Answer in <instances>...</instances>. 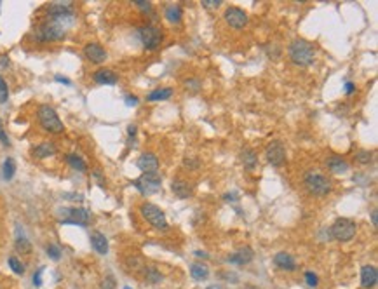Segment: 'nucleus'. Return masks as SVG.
Wrapping results in <instances>:
<instances>
[{
	"label": "nucleus",
	"instance_id": "f257e3e1",
	"mask_svg": "<svg viewBox=\"0 0 378 289\" xmlns=\"http://www.w3.org/2000/svg\"><path fill=\"white\" fill-rule=\"evenodd\" d=\"M287 51H289V60L298 66H310L316 60V49L305 38H295Z\"/></svg>",
	"mask_w": 378,
	"mask_h": 289
},
{
	"label": "nucleus",
	"instance_id": "f03ea898",
	"mask_svg": "<svg viewBox=\"0 0 378 289\" xmlns=\"http://www.w3.org/2000/svg\"><path fill=\"white\" fill-rule=\"evenodd\" d=\"M37 119L40 127L44 129L46 132H51V134H60V132L65 131V126H63L60 115L54 110L51 105H40L37 108Z\"/></svg>",
	"mask_w": 378,
	"mask_h": 289
},
{
	"label": "nucleus",
	"instance_id": "7ed1b4c3",
	"mask_svg": "<svg viewBox=\"0 0 378 289\" xmlns=\"http://www.w3.org/2000/svg\"><path fill=\"white\" fill-rule=\"evenodd\" d=\"M303 185L309 190V194L316 195V197H326L333 190L331 179L319 173V171H309L303 178Z\"/></svg>",
	"mask_w": 378,
	"mask_h": 289
},
{
	"label": "nucleus",
	"instance_id": "20e7f679",
	"mask_svg": "<svg viewBox=\"0 0 378 289\" xmlns=\"http://www.w3.org/2000/svg\"><path fill=\"white\" fill-rule=\"evenodd\" d=\"M65 26H61L56 21H46L42 25H38L33 32V38L37 42H56L65 38Z\"/></svg>",
	"mask_w": 378,
	"mask_h": 289
},
{
	"label": "nucleus",
	"instance_id": "39448f33",
	"mask_svg": "<svg viewBox=\"0 0 378 289\" xmlns=\"http://www.w3.org/2000/svg\"><path fill=\"white\" fill-rule=\"evenodd\" d=\"M140 213L153 228H157V230L167 228V220H166L164 211L160 208H157L155 204H152V202H143V204L140 206Z\"/></svg>",
	"mask_w": 378,
	"mask_h": 289
},
{
	"label": "nucleus",
	"instance_id": "423d86ee",
	"mask_svg": "<svg viewBox=\"0 0 378 289\" xmlns=\"http://www.w3.org/2000/svg\"><path fill=\"white\" fill-rule=\"evenodd\" d=\"M133 185H135V188L141 195H153L159 192L160 186H162V178L157 173H148V174L143 173L140 178L133 181Z\"/></svg>",
	"mask_w": 378,
	"mask_h": 289
},
{
	"label": "nucleus",
	"instance_id": "0eeeda50",
	"mask_svg": "<svg viewBox=\"0 0 378 289\" xmlns=\"http://www.w3.org/2000/svg\"><path fill=\"white\" fill-rule=\"evenodd\" d=\"M138 37H140L141 44H143L145 49L148 51H153L157 49L160 44H162V32H160L157 26H152V25H145V26H140L138 28Z\"/></svg>",
	"mask_w": 378,
	"mask_h": 289
},
{
	"label": "nucleus",
	"instance_id": "6e6552de",
	"mask_svg": "<svg viewBox=\"0 0 378 289\" xmlns=\"http://www.w3.org/2000/svg\"><path fill=\"white\" fill-rule=\"evenodd\" d=\"M331 235L340 242H349L356 235V223L349 218H338L331 225Z\"/></svg>",
	"mask_w": 378,
	"mask_h": 289
},
{
	"label": "nucleus",
	"instance_id": "1a4fd4ad",
	"mask_svg": "<svg viewBox=\"0 0 378 289\" xmlns=\"http://www.w3.org/2000/svg\"><path fill=\"white\" fill-rule=\"evenodd\" d=\"M63 213H65V216H66V218H63V220H61L63 225L86 226L89 223V218H91L89 211H86L82 208H68V209H63Z\"/></svg>",
	"mask_w": 378,
	"mask_h": 289
},
{
	"label": "nucleus",
	"instance_id": "9d476101",
	"mask_svg": "<svg viewBox=\"0 0 378 289\" xmlns=\"http://www.w3.org/2000/svg\"><path fill=\"white\" fill-rule=\"evenodd\" d=\"M265 157L269 164H272V166L279 167L282 166L286 161V147L282 141H272L269 143V147H267L265 150Z\"/></svg>",
	"mask_w": 378,
	"mask_h": 289
},
{
	"label": "nucleus",
	"instance_id": "9b49d317",
	"mask_svg": "<svg viewBox=\"0 0 378 289\" xmlns=\"http://www.w3.org/2000/svg\"><path fill=\"white\" fill-rule=\"evenodd\" d=\"M225 21L232 26V28L242 30L244 26L249 23V18H247V14L244 13L241 7L232 6V7H228V9L225 11Z\"/></svg>",
	"mask_w": 378,
	"mask_h": 289
},
{
	"label": "nucleus",
	"instance_id": "f8f14e48",
	"mask_svg": "<svg viewBox=\"0 0 378 289\" xmlns=\"http://www.w3.org/2000/svg\"><path fill=\"white\" fill-rule=\"evenodd\" d=\"M84 56L88 58L91 63L101 65V63H105V61H106L108 54H106L103 45H100L98 42H89V44L84 45Z\"/></svg>",
	"mask_w": 378,
	"mask_h": 289
},
{
	"label": "nucleus",
	"instance_id": "ddd939ff",
	"mask_svg": "<svg viewBox=\"0 0 378 289\" xmlns=\"http://www.w3.org/2000/svg\"><path fill=\"white\" fill-rule=\"evenodd\" d=\"M138 167H140L145 174L157 173V169H159V159H157V155L152 154V152L141 154L140 159H138Z\"/></svg>",
	"mask_w": 378,
	"mask_h": 289
},
{
	"label": "nucleus",
	"instance_id": "4468645a",
	"mask_svg": "<svg viewBox=\"0 0 378 289\" xmlns=\"http://www.w3.org/2000/svg\"><path fill=\"white\" fill-rule=\"evenodd\" d=\"M171 190L178 199H188V197H192V195H194V185H192V183H188L187 179H182V178L173 179Z\"/></svg>",
	"mask_w": 378,
	"mask_h": 289
},
{
	"label": "nucleus",
	"instance_id": "2eb2a0df",
	"mask_svg": "<svg viewBox=\"0 0 378 289\" xmlns=\"http://www.w3.org/2000/svg\"><path fill=\"white\" fill-rule=\"evenodd\" d=\"M378 282V272L373 265H366L361 270V286L364 289H373Z\"/></svg>",
	"mask_w": 378,
	"mask_h": 289
},
{
	"label": "nucleus",
	"instance_id": "dca6fc26",
	"mask_svg": "<svg viewBox=\"0 0 378 289\" xmlns=\"http://www.w3.org/2000/svg\"><path fill=\"white\" fill-rule=\"evenodd\" d=\"M93 79L96 84H101V85H115L117 80H119V77H117L115 72H112V70L108 68H100L94 72Z\"/></svg>",
	"mask_w": 378,
	"mask_h": 289
},
{
	"label": "nucleus",
	"instance_id": "f3484780",
	"mask_svg": "<svg viewBox=\"0 0 378 289\" xmlns=\"http://www.w3.org/2000/svg\"><path fill=\"white\" fill-rule=\"evenodd\" d=\"M274 263L277 268H281V270H287V272H293L297 270V261H295V258L289 255V253H277V255L274 256Z\"/></svg>",
	"mask_w": 378,
	"mask_h": 289
},
{
	"label": "nucleus",
	"instance_id": "a211bd4d",
	"mask_svg": "<svg viewBox=\"0 0 378 289\" xmlns=\"http://www.w3.org/2000/svg\"><path fill=\"white\" fill-rule=\"evenodd\" d=\"M56 152H58V148L53 141H42L33 148V157L35 159H47V157H53Z\"/></svg>",
	"mask_w": 378,
	"mask_h": 289
},
{
	"label": "nucleus",
	"instance_id": "6ab92c4d",
	"mask_svg": "<svg viewBox=\"0 0 378 289\" xmlns=\"http://www.w3.org/2000/svg\"><path fill=\"white\" fill-rule=\"evenodd\" d=\"M326 164H328V169L334 174H345L350 167L349 162L345 161V159L338 157V155H331V157L326 161Z\"/></svg>",
	"mask_w": 378,
	"mask_h": 289
},
{
	"label": "nucleus",
	"instance_id": "aec40b11",
	"mask_svg": "<svg viewBox=\"0 0 378 289\" xmlns=\"http://www.w3.org/2000/svg\"><path fill=\"white\" fill-rule=\"evenodd\" d=\"M91 246L98 255H106L108 253V240L101 232H93L91 233Z\"/></svg>",
	"mask_w": 378,
	"mask_h": 289
},
{
	"label": "nucleus",
	"instance_id": "412c9836",
	"mask_svg": "<svg viewBox=\"0 0 378 289\" xmlns=\"http://www.w3.org/2000/svg\"><path fill=\"white\" fill-rule=\"evenodd\" d=\"M251 260H253V249L247 248V246L246 248H241L239 251H235L234 255L228 258L230 263H237V265H246V263H249Z\"/></svg>",
	"mask_w": 378,
	"mask_h": 289
},
{
	"label": "nucleus",
	"instance_id": "4be33fe9",
	"mask_svg": "<svg viewBox=\"0 0 378 289\" xmlns=\"http://www.w3.org/2000/svg\"><path fill=\"white\" fill-rule=\"evenodd\" d=\"M241 162H242V166L246 167V169L253 171L255 167H257V164H258L257 152H255L253 148H244V150L241 152Z\"/></svg>",
	"mask_w": 378,
	"mask_h": 289
},
{
	"label": "nucleus",
	"instance_id": "5701e85b",
	"mask_svg": "<svg viewBox=\"0 0 378 289\" xmlns=\"http://www.w3.org/2000/svg\"><path fill=\"white\" fill-rule=\"evenodd\" d=\"M183 18V11H182V6H178V4H171V6L166 7V19L169 23H180Z\"/></svg>",
	"mask_w": 378,
	"mask_h": 289
},
{
	"label": "nucleus",
	"instance_id": "b1692460",
	"mask_svg": "<svg viewBox=\"0 0 378 289\" xmlns=\"http://www.w3.org/2000/svg\"><path fill=\"white\" fill-rule=\"evenodd\" d=\"M14 246H16V251H18L19 255H30V253H31V244H30V240L26 239V237L23 235L21 232H19V233H18V237H16Z\"/></svg>",
	"mask_w": 378,
	"mask_h": 289
},
{
	"label": "nucleus",
	"instance_id": "393cba45",
	"mask_svg": "<svg viewBox=\"0 0 378 289\" xmlns=\"http://www.w3.org/2000/svg\"><path fill=\"white\" fill-rule=\"evenodd\" d=\"M171 96H173V89L171 87H160V89L152 91L150 94H148L147 100L148 101H164V100H169Z\"/></svg>",
	"mask_w": 378,
	"mask_h": 289
},
{
	"label": "nucleus",
	"instance_id": "a878e982",
	"mask_svg": "<svg viewBox=\"0 0 378 289\" xmlns=\"http://www.w3.org/2000/svg\"><path fill=\"white\" fill-rule=\"evenodd\" d=\"M190 275L194 277L195 280H204V279H207V275H209V270H207L206 265L194 263L190 267Z\"/></svg>",
	"mask_w": 378,
	"mask_h": 289
},
{
	"label": "nucleus",
	"instance_id": "bb28decb",
	"mask_svg": "<svg viewBox=\"0 0 378 289\" xmlns=\"http://www.w3.org/2000/svg\"><path fill=\"white\" fill-rule=\"evenodd\" d=\"M143 277L150 284H159L162 280V275H160V272L155 267H143Z\"/></svg>",
	"mask_w": 378,
	"mask_h": 289
},
{
	"label": "nucleus",
	"instance_id": "cd10ccee",
	"mask_svg": "<svg viewBox=\"0 0 378 289\" xmlns=\"http://www.w3.org/2000/svg\"><path fill=\"white\" fill-rule=\"evenodd\" d=\"M14 173H16V162L13 157H7L6 161H4V166H2V176L4 179H13L14 178Z\"/></svg>",
	"mask_w": 378,
	"mask_h": 289
},
{
	"label": "nucleus",
	"instance_id": "c85d7f7f",
	"mask_svg": "<svg viewBox=\"0 0 378 289\" xmlns=\"http://www.w3.org/2000/svg\"><path fill=\"white\" fill-rule=\"evenodd\" d=\"M66 162L70 164V166L73 167V169L80 171V173H84L86 169H88V166H86V162L82 161V157H78L75 154H68L66 155Z\"/></svg>",
	"mask_w": 378,
	"mask_h": 289
},
{
	"label": "nucleus",
	"instance_id": "c756f323",
	"mask_svg": "<svg viewBox=\"0 0 378 289\" xmlns=\"http://www.w3.org/2000/svg\"><path fill=\"white\" fill-rule=\"evenodd\" d=\"M9 267H11V270L14 273H18V275H23V273H25V265H23L16 256L9 258Z\"/></svg>",
	"mask_w": 378,
	"mask_h": 289
},
{
	"label": "nucleus",
	"instance_id": "7c9ffc66",
	"mask_svg": "<svg viewBox=\"0 0 378 289\" xmlns=\"http://www.w3.org/2000/svg\"><path fill=\"white\" fill-rule=\"evenodd\" d=\"M46 253H47V256H49L51 260H54V261H58L61 258V249L58 248L56 244H47L46 246Z\"/></svg>",
	"mask_w": 378,
	"mask_h": 289
},
{
	"label": "nucleus",
	"instance_id": "2f4dec72",
	"mask_svg": "<svg viewBox=\"0 0 378 289\" xmlns=\"http://www.w3.org/2000/svg\"><path fill=\"white\" fill-rule=\"evenodd\" d=\"M9 100V87H7V82L4 80V77L0 75V103H7Z\"/></svg>",
	"mask_w": 378,
	"mask_h": 289
},
{
	"label": "nucleus",
	"instance_id": "473e14b6",
	"mask_svg": "<svg viewBox=\"0 0 378 289\" xmlns=\"http://www.w3.org/2000/svg\"><path fill=\"white\" fill-rule=\"evenodd\" d=\"M371 159H373V154L369 150H359L356 155V161L359 164H369L371 162Z\"/></svg>",
	"mask_w": 378,
	"mask_h": 289
},
{
	"label": "nucleus",
	"instance_id": "72a5a7b5",
	"mask_svg": "<svg viewBox=\"0 0 378 289\" xmlns=\"http://www.w3.org/2000/svg\"><path fill=\"white\" fill-rule=\"evenodd\" d=\"M185 89H187V91H190V92H197L200 89V80H197V79L185 80Z\"/></svg>",
	"mask_w": 378,
	"mask_h": 289
},
{
	"label": "nucleus",
	"instance_id": "f704fd0d",
	"mask_svg": "<svg viewBox=\"0 0 378 289\" xmlns=\"http://www.w3.org/2000/svg\"><path fill=\"white\" fill-rule=\"evenodd\" d=\"M305 280H307V284H309L310 287H316L319 284V277L316 275V273H312V272L305 273Z\"/></svg>",
	"mask_w": 378,
	"mask_h": 289
},
{
	"label": "nucleus",
	"instance_id": "c9c22d12",
	"mask_svg": "<svg viewBox=\"0 0 378 289\" xmlns=\"http://www.w3.org/2000/svg\"><path fill=\"white\" fill-rule=\"evenodd\" d=\"M101 289H115V279L112 275H106L101 282Z\"/></svg>",
	"mask_w": 378,
	"mask_h": 289
},
{
	"label": "nucleus",
	"instance_id": "e433bc0d",
	"mask_svg": "<svg viewBox=\"0 0 378 289\" xmlns=\"http://www.w3.org/2000/svg\"><path fill=\"white\" fill-rule=\"evenodd\" d=\"M133 4H136V6L143 11V13H150V11H152V4L147 2V0H135Z\"/></svg>",
	"mask_w": 378,
	"mask_h": 289
},
{
	"label": "nucleus",
	"instance_id": "4c0bfd02",
	"mask_svg": "<svg viewBox=\"0 0 378 289\" xmlns=\"http://www.w3.org/2000/svg\"><path fill=\"white\" fill-rule=\"evenodd\" d=\"M202 4L204 7H207V9H218L220 6H222V0H202Z\"/></svg>",
	"mask_w": 378,
	"mask_h": 289
},
{
	"label": "nucleus",
	"instance_id": "58836bf2",
	"mask_svg": "<svg viewBox=\"0 0 378 289\" xmlns=\"http://www.w3.org/2000/svg\"><path fill=\"white\" fill-rule=\"evenodd\" d=\"M0 143H2L4 147H11V141H9V138H7L6 131H4L2 120H0Z\"/></svg>",
	"mask_w": 378,
	"mask_h": 289
},
{
	"label": "nucleus",
	"instance_id": "ea45409f",
	"mask_svg": "<svg viewBox=\"0 0 378 289\" xmlns=\"http://www.w3.org/2000/svg\"><path fill=\"white\" fill-rule=\"evenodd\" d=\"M42 272H44V268H38V270L33 273V286L35 287H38L42 284Z\"/></svg>",
	"mask_w": 378,
	"mask_h": 289
},
{
	"label": "nucleus",
	"instance_id": "a19ab883",
	"mask_svg": "<svg viewBox=\"0 0 378 289\" xmlns=\"http://www.w3.org/2000/svg\"><path fill=\"white\" fill-rule=\"evenodd\" d=\"M125 105H128V107H136V105H138V98L128 94V96H125Z\"/></svg>",
	"mask_w": 378,
	"mask_h": 289
},
{
	"label": "nucleus",
	"instance_id": "79ce46f5",
	"mask_svg": "<svg viewBox=\"0 0 378 289\" xmlns=\"http://www.w3.org/2000/svg\"><path fill=\"white\" fill-rule=\"evenodd\" d=\"M54 80H56V82H61V84H66V85L72 84V82H70V79H66V77H61V75H56V77H54Z\"/></svg>",
	"mask_w": 378,
	"mask_h": 289
},
{
	"label": "nucleus",
	"instance_id": "37998d69",
	"mask_svg": "<svg viewBox=\"0 0 378 289\" xmlns=\"http://www.w3.org/2000/svg\"><path fill=\"white\" fill-rule=\"evenodd\" d=\"M354 91H356L354 84H352V82H347V84H345V92H347V94H352Z\"/></svg>",
	"mask_w": 378,
	"mask_h": 289
},
{
	"label": "nucleus",
	"instance_id": "c03bdc74",
	"mask_svg": "<svg viewBox=\"0 0 378 289\" xmlns=\"http://www.w3.org/2000/svg\"><path fill=\"white\" fill-rule=\"evenodd\" d=\"M0 65L2 66H9V58L4 54V56H0Z\"/></svg>",
	"mask_w": 378,
	"mask_h": 289
},
{
	"label": "nucleus",
	"instance_id": "a18cd8bd",
	"mask_svg": "<svg viewBox=\"0 0 378 289\" xmlns=\"http://www.w3.org/2000/svg\"><path fill=\"white\" fill-rule=\"evenodd\" d=\"M371 221H373V226L378 225V218H376V211H371Z\"/></svg>",
	"mask_w": 378,
	"mask_h": 289
},
{
	"label": "nucleus",
	"instance_id": "49530a36",
	"mask_svg": "<svg viewBox=\"0 0 378 289\" xmlns=\"http://www.w3.org/2000/svg\"><path fill=\"white\" fill-rule=\"evenodd\" d=\"M128 132H129V136H135L136 134V126H129Z\"/></svg>",
	"mask_w": 378,
	"mask_h": 289
},
{
	"label": "nucleus",
	"instance_id": "de8ad7c7",
	"mask_svg": "<svg viewBox=\"0 0 378 289\" xmlns=\"http://www.w3.org/2000/svg\"><path fill=\"white\" fill-rule=\"evenodd\" d=\"M194 255H195L197 258H207V255H206V253H202V251H195Z\"/></svg>",
	"mask_w": 378,
	"mask_h": 289
},
{
	"label": "nucleus",
	"instance_id": "09e8293b",
	"mask_svg": "<svg viewBox=\"0 0 378 289\" xmlns=\"http://www.w3.org/2000/svg\"><path fill=\"white\" fill-rule=\"evenodd\" d=\"M206 289H222L220 286H209V287H206Z\"/></svg>",
	"mask_w": 378,
	"mask_h": 289
},
{
	"label": "nucleus",
	"instance_id": "8fccbe9b",
	"mask_svg": "<svg viewBox=\"0 0 378 289\" xmlns=\"http://www.w3.org/2000/svg\"><path fill=\"white\" fill-rule=\"evenodd\" d=\"M124 289H133V287H129V286H125V287H124Z\"/></svg>",
	"mask_w": 378,
	"mask_h": 289
},
{
	"label": "nucleus",
	"instance_id": "3c124183",
	"mask_svg": "<svg viewBox=\"0 0 378 289\" xmlns=\"http://www.w3.org/2000/svg\"><path fill=\"white\" fill-rule=\"evenodd\" d=\"M0 4H2V2H0Z\"/></svg>",
	"mask_w": 378,
	"mask_h": 289
}]
</instances>
